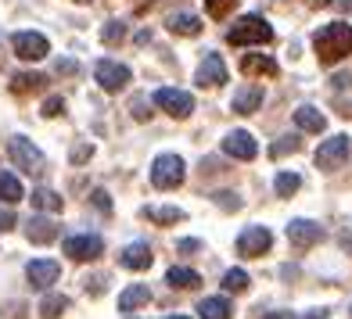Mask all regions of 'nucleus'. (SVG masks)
<instances>
[{"label": "nucleus", "instance_id": "nucleus-6", "mask_svg": "<svg viewBox=\"0 0 352 319\" xmlns=\"http://www.w3.org/2000/svg\"><path fill=\"white\" fill-rule=\"evenodd\" d=\"M8 154H11V162L19 165V169H25V172H43V154L33 147V140H25V137H11Z\"/></svg>", "mask_w": 352, "mask_h": 319}, {"label": "nucleus", "instance_id": "nucleus-22", "mask_svg": "<svg viewBox=\"0 0 352 319\" xmlns=\"http://www.w3.org/2000/svg\"><path fill=\"white\" fill-rule=\"evenodd\" d=\"M198 312H201V319H234V309L227 298H205Z\"/></svg>", "mask_w": 352, "mask_h": 319}, {"label": "nucleus", "instance_id": "nucleus-39", "mask_svg": "<svg viewBox=\"0 0 352 319\" xmlns=\"http://www.w3.org/2000/svg\"><path fill=\"white\" fill-rule=\"evenodd\" d=\"M216 201L223 204V209H241V201H237L234 194H216Z\"/></svg>", "mask_w": 352, "mask_h": 319}, {"label": "nucleus", "instance_id": "nucleus-11", "mask_svg": "<svg viewBox=\"0 0 352 319\" xmlns=\"http://www.w3.org/2000/svg\"><path fill=\"white\" fill-rule=\"evenodd\" d=\"M270 244H274V233H270L266 226H248V230H241V237H237V251H241L245 259H259V255L270 251Z\"/></svg>", "mask_w": 352, "mask_h": 319}, {"label": "nucleus", "instance_id": "nucleus-24", "mask_svg": "<svg viewBox=\"0 0 352 319\" xmlns=\"http://www.w3.org/2000/svg\"><path fill=\"white\" fill-rule=\"evenodd\" d=\"M169 33H176V36H198L201 33V19H195V14H173V19H169Z\"/></svg>", "mask_w": 352, "mask_h": 319}, {"label": "nucleus", "instance_id": "nucleus-25", "mask_svg": "<svg viewBox=\"0 0 352 319\" xmlns=\"http://www.w3.org/2000/svg\"><path fill=\"white\" fill-rule=\"evenodd\" d=\"M43 83H47V79L40 72H19L11 79V90L14 93H29V90H43Z\"/></svg>", "mask_w": 352, "mask_h": 319}, {"label": "nucleus", "instance_id": "nucleus-46", "mask_svg": "<svg viewBox=\"0 0 352 319\" xmlns=\"http://www.w3.org/2000/svg\"><path fill=\"white\" fill-rule=\"evenodd\" d=\"M79 4H90V0H79Z\"/></svg>", "mask_w": 352, "mask_h": 319}, {"label": "nucleus", "instance_id": "nucleus-12", "mask_svg": "<svg viewBox=\"0 0 352 319\" xmlns=\"http://www.w3.org/2000/svg\"><path fill=\"white\" fill-rule=\"evenodd\" d=\"M223 151H227L230 158H237V162H252V158L259 154V143L252 140V133L234 130V133L223 137Z\"/></svg>", "mask_w": 352, "mask_h": 319}, {"label": "nucleus", "instance_id": "nucleus-35", "mask_svg": "<svg viewBox=\"0 0 352 319\" xmlns=\"http://www.w3.org/2000/svg\"><path fill=\"white\" fill-rule=\"evenodd\" d=\"M130 108H133V119H140V122L151 115V111H148V101H144V97H133V104H130Z\"/></svg>", "mask_w": 352, "mask_h": 319}, {"label": "nucleus", "instance_id": "nucleus-45", "mask_svg": "<svg viewBox=\"0 0 352 319\" xmlns=\"http://www.w3.org/2000/svg\"><path fill=\"white\" fill-rule=\"evenodd\" d=\"M169 319H187V316H169Z\"/></svg>", "mask_w": 352, "mask_h": 319}, {"label": "nucleus", "instance_id": "nucleus-41", "mask_svg": "<svg viewBox=\"0 0 352 319\" xmlns=\"http://www.w3.org/2000/svg\"><path fill=\"white\" fill-rule=\"evenodd\" d=\"M176 248H180V251H198L201 244H198V241H180V244H176Z\"/></svg>", "mask_w": 352, "mask_h": 319}, {"label": "nucleus", "instance_id": "nucleus-40", "mask_svg": "<svg viewBox=\"0 0 352 319\" xmlns=\"http://www.w3.org/2000/svg\"><path fill=\"white\" fill-rule=\"evenodd\" d=\"M259 319H295L292 312H263Z\"/></svg>", "mask_w": 352, "mask_h": 319}, {"label": "nucleus", "instance_id": "nucleus-14", "mask_svg": "<svg viewBox=\"0 0 352 319\" xmlns=\"http://www.w3.org/2000/svg\"><path fill=\"white\" fill-rule=\"evenodd\" d=\"M198 86H209V90H216V86H223L227 83V65H223V58L219 54H205V61L198 65Z\"/></svg>", "mask_w": 352, "mask_h": 319}, {"label": "nucleus", "instance_id": "nucleus-33", "mask_svg": "<svg viewBox=\"0 0 352 319\" xmlns=\"http://www.w3.org/2000/svg\"><path fill=\"white\" fill-rule=\"evenodd\" d=\"M302 143H298V137H284L280 143H274V147H270V154L274 158H280V154H287V151H298Z\"/></svg>", "mask_w": 352, "mask_h": 319}, {"label": "nucleus", "instance_id": "nucleus-20", "mask_svg": "<svg viewBox=\"0 0 352 319\" xmlns=\"http://www.w3.org/2000/svg\"><path fill=\"white\" fill-rule=\"evenodd\" d=\"M241 72L245 75H277V61L270 54H245L241 58Z\"/></svg>", "mask_w": 352, "mask_h": 319}, {"label": "nucleus", "instance_id": "nucleus-4", "mask_svg": "<svg viewBox=\"0 0 352 319\" xmlns=\"http://www.w3.org/2000/svg\"><path fill=\"white\" fill-rule=\"evenodd\" d=\"M61 251H65L72 262H94L104 251V241L98 233H79V237H69V241L61 244Z\"/></svg>", "mask_w": 352, "mask_h": 319}, {"label": "nucleus", "instance_id": "nucleus-27", "mask_svg": "<svg viewBox=\"0 0 352 319\" xmlns=\"http://www.w3.org/2000/svg\"><path fill=\"white\" fill-rule=\"evenodd\" d=\"M33 204L40 212H61V198L54 194V190H47V187L33 190Z\"/></svg>", "mask_w": 352, "mask_h": 319}, {"label": "nucleus", "instance_id": "nucleus-43", "mask_svg": "<svg viewBox=\"0 0 352 319\" xmlns=\"http://www.w3.org/2000/svg\"><path fill=\"white\" fill-rule=\"evenodd\" d=\"M72 158H76V162H83V158H90V147H76Z\"/></svg>", "mask_w": 352, "mask_h": 319}, {"label": "nucleus", "instance_id": "nucleus-34", "mask_svg": "<svg viewBox=\"0 0 352 319\" xmlns=\"http://www.w3.org/2000/svg\"><path fill=\"white\" fill-rule=\"evenodd\" d=\"M61 111H65V101H61V97H47V101H43V115H47V119L61 115Z\"/></svg>", "mask_w": 352, "mask_h": 319}, {"label": "nucleus", "instance_id": "nucleus-5", "mask_svg": "<svg viewBox=\"0 0 352 319\" xmlns=\"http://www.w3.org/2000/svg\"><path fill=\"white\" fill-rule=\"evenodd\" d=\"M316 165L320 169H327V172H334V169H342L345 165V158H349V137H331V140H324V143H320V147H316Z\"/></svg>", "mask_w": 352, "mask_h": 319}, {"label": "nucleus", "instance_id": "nucleus-17", "mask_svg": "<svg viewBox=\"0 0 352 319\" xmlns=\"http://www.w3.org/2000/svg\"><path fill=\"white\" fill-rule=\"evenodd\" d=\"M119 262H122L126 269H148V265L155 262V255H151L148 241H137V244H130V248L119 255Z\"/></svg>", "mask_w": 352, "mask_h": 319}, {"label": "nucleus", "instance_id": "nucleus-31", "mask_svg": "<svg viewBox=\"0 0 352 319\" xmlns=\"http://www.w3.org/2000/svg\"><path fill=\"white\" fill-rule=\"evenodd\" d=\"M101 40H104L108 47H111V43H122V40H126V25H122V22H104Z\"/></svg>", "mask_w": 352, "mask_h": 319}, {"label": "nucleus", "instance_id": "nucleus-23", "mask_svg": "<svg viewBox=\"0 0 352 319\" xmlns=\"http://www.w3.org/2000/svg\"><path fill=\"white\" fill-rule=\"evenodd\" d=\"M25 198V190L19 183V176H11V172H0V201L4 204H19Z\"/></svg>", "mask_w": 352, "mask_h": 319}, {"label": "nucleus", "instance_id": "nucleus-8", "mask_svg": "<svg viewBox=\"0 0 352 319\" xmlns=\"http://www.w3.org/2000/svg\"><path fill=\"white\" fill-rule=\"evenodd\" d=\"M287 241H292V248H298V251H309L313 244L324 241V226H320V222H309V219H292L287 222Z\"/></svg>", "mask_w": 352, "mask_h": 319}, {"label": "nucleus", "instance_id": "nucleus-2", "mask_svg": "<svg viewBox=\"0 0 352 319\" xmlns=\"http://www.w3.org/2000/svg\"><path fill=\"white\" fill-rule=\"evenodd\" d=\"M274 40V25H270L263 14H245V19H237L234 29L227 33V43L234 47H248V43H270Z\"/></svg>", "mask_w": 352, "mask_h": 319}, {"label": "nucleus", "instance_id": "nucleus-15", "mask_svg": "<svg viewBox=\"0 0 352 319\" xmlns=\"http://www.w3.org/2000/svg\"><path fill=\"white\" fill-rule=\"evenodd\" d=\"M263 97H266V93H263L259 83H245L241 90L234 93V104L230 108L237 111V115H255V111L263 108Z\"/></svg>", "mask_w": 352, "mask_h": 319}, {"label": "nucleus", "instance_id": "nucleus-26", "mask_svg": "<svg viewBox=\"0 0 352 319\" xmlns=\"http://www.w3.org/2000/svg\"><path fill=\"white\" fill-rule=\"evenodd\" d=\"M65 309H69V298H65V294H47V298L40 301V316H43V319H58Z\"/></svg>", "mask_w": 352, "mask_h": 319}, {"label": "nucleus", "instance_id": "nucleus-16", "mask_svg": "<svg viewBox=\"0 0 352 319\" xmlns=\"http://www.w3.org/2000/svg\"><path fill=\"white\" fill-rule=\"evenodd\" d=\"M58 226H54V219H47V215H33L25 222V237L33 244H51V241H58Z\"/></svg>", "mask_w": 352, "mask_h": 319}, {"label": "nucleus", "instance_id": "nucleus-18", "mask_svg": "<svg viewBox=\"0 0 352 319\" xmlns=\"http://www.w3.org/2000/svg\"><path fill=\"white\" fill-rule=\"evenodd\" d=\"M151 301V287L148 283H133V287H126V291L119 294V312H133L140 305H148Z\"/></svg>", "mask_w": 352, "mask_h": 319}, {"label": "nucleus", "instance_id": "nucleus-9", "mask_svg": "<svg viewBox=\"0 0 352 319\" xmlns=\"http://www.w3.org/2000/svg\"><path fill=\"white\" fill-rule=\"evenodd\" d=\"M11 47H14V54H19L22 61H40V58L51 54V43H47L43 33H14Z\"/></svg>", "mask_w": 352, "mask_h": 319}, {"label": "nucleus", "instance_id": "nucleus-28", "mask_svg": "<svg viewBox=\"0 0 352 319\" xmlns=\"http://www.w3.org/2000/svg\"><path fill=\"white\" fill-rule=\"evenodd\" d=\"M223 291L245 294V291H248V273H245V269H230V273L223 276Z\"/></svg>", "mask_w": 352, "mask_h": 319}, {"label": "nucleus", "instance_id": "nucleus-30", "mask_svg": "<svg viewBox=\"0 0 352 319\" xmlns=\"http://www.w3.org/2000/svg\"><path fill=\"white\" fill-rule=\"evenodd\" d=\"M274 187H277V198H292L295 190L302 187V176H298V172H280Z\"/></svg>", "mask_w": 352, "mask_h": 319}, {"label": "nucleus", "instance_id": "nucleus-19", "mask_svg": "<svg viewBox=\"0 0 352 319\" xmlns=\"http://www.w3.org/2000/svg\"><path fill=\"white\" fill-rule=\"evenodd\" d=\"M295 122H298V130H306V133H324V130H327L324 111H316L313 104H302V108L295 111Z\"/></svg>", "mask_w": 352, "mask_h": 319}, {"label": "nucleus", "instance_id": "nucleus-10", "mask_svg": "<svg viewBox=\"0 0 352 319\" xmlns=\"http://www.w3.org/2000/svg\"><path fill=\"white\" fill-rule=\"evenodd\" d=\"M94 75H98V83L108 93H119L126 83H130V69L119 65V61H111V58H101L98 65H94Z\"/></svg>", "mask_w": 352, "mask_h": 319}, {"label": "nucleus", "instance_id": "nucleus-7", "mask_svg": "<svg viewBox=\"0 0 352 319\" xmlns=\"http://www.w3.org/2000/svg\"><path fill=\"white\" fill-rule=\"evenodd\" d=\"M155 104L162 108V111H169L173 119H187L190 111H195V97H190L187 90H173V86H162L155 93Z\"/></svg>", "mask_w": 352, "mask_h": 319}, {"label": "nucleus", "instance_id": "nucleus-13", "mask_svg": "<svg viewBox=\"0 0 352 319\" xmlns=\"http://www.w3.org/2000/svg\"><path fill=\"white\" fill-rule=\"evenodd\" d=\"M58 276H61V265L51 262V259H36V262L25 265V280L33 283L36 291H47L51 283H58Z\"/></svg>", "mask_w": 352, "mask_h": 319}, {"label": "nucleus", "instance_id": "nucleus-1", "mask_svg": "<svg viewBox=\"0 0 352 319\" xmlns=\"http://www.w3.org/2000/svg\"><path fill=\"white\" fill-rule=\"evenodd\" d=\"M313 51L320 65H338L342 58L352 54V25L349 22H331L313 33Z\"/></svg>", "mask_w": 352, "mask_h": 319}, {"label": "nucleus", "instance_id": "nucleus-3", "mask_svg": "<svg viewBox=\"0 0 352 319\" xmlns=\"http://www.w3.org/2000/svg\"><path fill=\"white\" fill-rule=\"evenodd\" d=\"M187 176V165H184V158L180 154H158L155 158V165H151V183L158 190H176L184 183Z\"/></svg>", "mask_w": 352, "mask_h": 319}, {"label": "nucleus", "instance_id": "nucleus-37", "mask_svg": "<svg viewBox=\"0 0 352 319\" xmlns=\"http://www.w3.org/2000/svg\"><path fill=\"white\" fill-rule=\"evenodd\" d=\"M54 72H58V75H76V72H79V65L65 58V61H58V65H54Z\"/></svg>", "mask_w": 352, "mask_h": 319}, {"label": "nucleus", "instance_id": "nucleus-42", "mask_svg": "<svg viewBox=\"0 0 352 319\" xmlns=\"http://www.w3.org/2000/svg\"><path fill=\"white\" fill-rule=\"evenodd\" d=\"M352 83V75H334V86H338V90H345Z\"/></svg>", "mask_w": 352, "mask_h": 319}, {"label": "nucleus", "instance_id": "nucleus-44", "mask_svg": "<svg viewBox=\"0 0 352 319\" xmlns=\"http://www.w3.org/2000/svg\"><path fill=\"white\" fill-rule=\"evenodd\" d=\"M334 4H338L342 11H349V14H352V0H334Z\"/></svg>", "mask_w": 352, "mask_h": 319}, {"label": "nucleus", "instance_id": "nucleus-21", "mask_svg": "<svg viewBox=\"0 0 352 319\" xmlns=\"http://www.w3.org/2000/svg\"><path fill=\"white\" fill-rule=\"evenodd\" d=\"M166 283L173 287V291H176V287H180V291H190V287H198V283H201V276L195 273V269H184V265H173V269H169V273H166Z\"/></svg>", "mask_w": 352, "mask_h": 319}, {"label": "nucleus", "instance_id": "nucleus-38", "mask_svg": "<svg viewBox=\"0 0 352 319\" xmlns=\"http://www.w3.org/2000/svg\"><path fill=\"white\" fill-rule=\"evenodd\" d=\"M14 222H19V219H14V212H11V209H0V230H11Z\"/></svg>", "mask_w": 352, "mask_h": 319}, {"label": "nucleus", "instance_id": "nucleus-32", "mask_svg": "<svg viewBox=\"0 0 352 319\" xmlns=\"http://www.w3.org/2000/svg\"><path fill=\"white\" fill-rule=\"evenodd\" d=\"M234 8H237V0H205V11H209L212 19H227Z\"/></svg>", "mask_w": 352, "mask_h": 319}, {"label": "nucleus", "instance_id": "nucleus-36", "mask_svg": "<svg viewBox=\"0 0 352 319\" xmlns=\"http://www.w3.org/2000/svg\"><path fill=\"white\" fill-rule=\"evenodd\" d=\"M90 198H94V204H98V209H101L104 215L111 212V201H108V194H104V190H94V194H90Z\"/></svg>", "mask_w": 352, "mask_h": 319}, {"label": "nucleus", "instance_id": "nucleus-29", "mask_svg": "<svg viewBox=\"0 0 352 319\" xmlns=\"http://www.w3.org/2000/svg\"><path fill=\"white\" fill-rule=\"evenodd\" d=\"M144 215H148L151 222H166V226L169 222H184L187 219L184 209H144Z\"/></svg>", "mask_w": 352, "mask_h": 319}]
</instances>
